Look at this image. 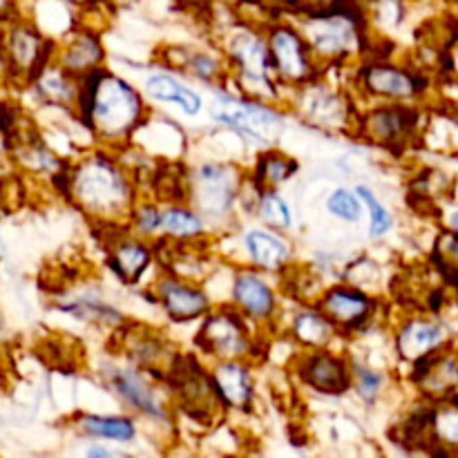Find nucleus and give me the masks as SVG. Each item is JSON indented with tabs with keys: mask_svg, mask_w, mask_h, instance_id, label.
<instances>
[{
	"mask_svg": "<svg viewBox=\"0 0 458 458\" xmlns=\"http://www.w3.org/2000/svg\"><path fill=\"white\" fill-rule=\"evenodd\" d=\"M240 191L242 174L231 164L206 161L188 173L186 201L206 222H224L235 208Z\"/></svg>",
	"mask_w": 458,
	"mask_h": 458,
	"instance_id": "nucleus-7",
	"label": "nucleus"
},
{
	"mask_svg": "<svg viewBox=\"0 0 458 458\" xmlns=\"http://www.w3.org/2000/svg\"><path fill=\"white\" fill-rule=\"evenodd\" d=\"M450 226H452V231H456V233H458V208L454 210V213H452V217H450Z\"/></svg>",
	"mask_w": 458,
	"mask_h": 458,
	"instance_id": "nucleus-44",
	"label": "nucleus"
},
{
	"mask_svg": "<svg viewBox=\"0 0 458 458\" xmlns=\"http://www.w3.org/2000/svg\"><path fill=\"white\" fill-rule=\"evenodd\" d=\"M152 295L161 311L177 325L201 320L213 309L208 293L195 284V280L177 276V273H164L152 284Z\"/></svg>",
	"mask_w": 458,
	"mask_h": 458,
	"instance_id": "nucleus-15",
	"label": "nucleus"
},
{
	"mask_svg": "<svg viewBox=\"0 0 458 458\" xmlns=\"http://www.w3.org/2000/svg\"><path fill=\"white\" fill-rule=\"evenodd\" d=\"M340 0H289V9H295L300 13L307 12H320V9L334 7Z\"/></svg>",
	"mask_w": 458,
	"mask_h": 458,
	"instance_id": "nucleus-41",
	"label": "nucleus"
},
{
	"mask_svg": "<svg viewBox=\"0 0 458 458\" xmlns=\"http://www.w3.org/2000/svg\"><path fill=\"white\" fill-rule=\"evenodd\" d=\"M106 58V47H103L98 34H94V31L89 30H79L65 40V45H63L61 49H58L56 63H61L65 70H70L72 74L83 79V76L106 67L103 65Z\"/></svg>",
	"mask_w": 458,
	"mask_h": 458,
	"instance_id": "nucleus-25",
	"label": "nucleus"
},
{
	"mask_svg": "<svg viewBox=\"0 0 458 458\" xmlns=\"http://www.w3.org/2000/svg\"><path fill=\"white\" fill-rule=\"evenodd\" d=\"M403 7L398 0H376V18L380 25L385 27H396L403 21Z\"/></svg>",
	"mask_w": 458,
	"mask_h": 458,
	"instance_id": "nucleus-40",
	"label": "nucleus"
},
{
	"mask_svg": "<svg viewBox=\"0 0 458 458\" xmlns=\"http://www.w3.org/2000/svg\"><path fill=\"white\" fill-rule=\"evenodd\" d=\"M255 213H258L259 222L273 231H289L293 226V213L284 197L277 192V188H267V191H258L255 188Z\"/></svg>",
	"mask_w": 458,
	"mask_h": 458,
	"instance_id": "nucleus-33",
	"label": "nucleus"
},
{
	"mask_svg": "<svg viewBox=\"0 0 458 458\" xmlns=\"http://www.w3.org/2000/svg\"><path fill=\"white\" fill-rule=\"evenodd\" d=\"M316 304L334 322L340 335L360 334L378 316V300L369 291L349 284V282L322 291Z\"/></svg>",
	"mask_w": 458,
	"mask_h": 458,
	"instance_id": "nucleus-12",
	"label": "nucleus"
},
{
	"mask_svg": "<svg viewBox=\"0 0 458 458\" xmlns=\"http://www.w3.org/2000/svg\"><path fill=\"white\" fill-rule=\"evenodd\" d=\"M255 3L259 4H273V3H282L284 7H289V0H255Z\"/></svg>",
	"mask_w": 458,
	"mask_h": 458,
	"instance_id": "nucleus-45",
	"label": "nucleus"
},
{
	"mask_svg": "<svg viewBox=\"0 0 458 458\" xmlns=\"http://www.w3.org/2000/svg\"><path fill=\"white\" fill-rule=\"evenodd\" d=\"M81 81H83L81 76L72 74L61 63H47L31 83L45 103L76 112L81 98Z\"/></svg>",
	"mask_w": 458,
	"mask_h": 458,
	"instance_id": "nucleus-27",
	"label": "nucleus"
},
{
	"mask_svg": "<svg viewBox=\"0 0 458 458\" xmlns=\"http://www.w3.org/2000/svg\"><path fill=\"white\" fill-rule=\"evenodd\" d=\"M298 170H300V164L293 159V157H289L286 152L268 148L264 155H259L258 164H255V168H253L250 183H253L258 191H267V188H280L282 183H286L289 179H293Z\"/></svg>",
	"mask_w": 458,
	"mask_h": 458,
	"instance_id": "nucleus-31",
	"label": "nucleus"
},
{
	"mask_svg": "<svg viewBox=\"0 0 458 458\" xmlns=\"http://www.w3.org/2000/svg\"><path fill=\"white\" fill-rule=\"evenodd\" d=\"M61 182L67 199L103 226L119 222L128 224L130 213L139 199L130 170L106 152H94L67 168Z\"/></svg>",
	"mask_w": 458,
	"mask_h": 458,
	"instance_id": "nucleus-2",
	"label": "nucleus"
},
{
	"mask_svg": "<svg viewBox=\"0 0 458 458\" xmlns=\"http://www.w3.org/2000/svg\"><path fill=\"white\" fill-rule=\"evenodd\" d=\"M231 300L246 318L253 322H271L277 311V295L273 286L255 268H242L235 273L231 286Z\"/></svg>",
	"mask_w": 458,
	"mask_h": 458,
	"instance_id": "nucleus-18",
	"label": "nucleus"
},
{
	"mask_svg": "<svg viewBox=\"0 0 458 458\" xmlns=\"http://www.w3.org/2000/svg\"><path fill=\"white\" fill-rule=\"evenodd\" d=\"M432 264L447 284L458 289V233L445 231L437 237L432 249Z\"/></svg>",
	"mask_w": 458,
	"mask_h": 458,
	"instance_id": "nucleus-35",
	"label": "nucleus"
},
{
	"mask_svg": "<svg viewBox=\"0 0 458 458\" xmlns=\"http://www.w3.org/2000/svg\"><path fill=\"white\" fill-rule=\"evenodd\" d=\"M76 428L89 438L114 443H132L137 438V425L130 416L116 414H83L76 419Z\"/></svg>",
	"mask_w": 458,
	"mask_h": 458,
	"instance_id": "nucleus-30",
	"label": "nucleus"
},
{
	"mask_svg": "<svg viewBox=\"0 0 458 458\" xmlns=\"http://www.w3.org/2000/svg\"><path fill=\"white\" fill-rule=\"evenodd\" d=\"M103 383L128 410L146 416V419L168 423L170 405L161 396L159 376L134 365H110L103 371Z\"/></svg>",
	"mask_w": 458,
	"mask_h": 458,
	"instance_id": "nucleus-9",
	"label": "nucleus"
},
{
	"mask_svg": "<svg viewBox=\"0 0 458 458\" xmlns=\"http://www.w3.org/2000/svg\"><path fill=\"white\" fill-rule=\"evenodd\" d=\"M295 376L320 396H343L352 389V360L331 349H302L295 360Z\"/></svg>",
	"mask_w": 458,
	"mask_h": 458,
	"instance_id": "nucleus-13",
	"label": "nucleus"
},
{
	"mask_svg": "<svg viewBox=\"0 0 458 458\" xmlns=\"http://www.w3.org/2000/svg\"><path fill=\"white\" fill-rule=\"evenodd\" d=\"M155 259V250L143 237L123 233L107 242V268L123 284H139Z\"/></svg>",
	"mask_w": 458,
	"mask_h": 458,
	"instance_id": "nucleus-20",
	"label": "nucleus"
},
{
	"mask_svg": "<svg viewBox=\"0 0 458 458\" xmlns=\"http://www.w3.org/2000/svg\"><path fill=\"white\" fill-rule=\"evenodd\" d=\"M352 369H353L352 389L358 394V398H360L365 405H374V403H378V398L383 396L385 387H387V378H385L383 371L356 360H352Z\"/></svg>",
	"mask_w": 458,
	"mask_h": 458,
	"instance_id": "nucleus-36",
	"label": "nucleus"
},
{
	"mask_svg": "<svg viewBox=\"0 0 458 458\" xmlns=\"http://www.w3.org/2000/svg\"><path fill=\"white\" fill-rule=\"evenodd\" d=\"M358 88L376 101L410 103L428 88V81L416 70L389 61H367L356 72Z\"/></svg>",
	"mask_w": 458,
	"mask_h": 458,
	"instance_id": "nucleus-11",
	"label": "nucleus"
},
{
	"mask_svg": "<svg viewBox=\"0 0 458 458\" xmlns=\"http://www.w3.org/2000/svg\"><path fill=\"white\" fill-rule=\"evenodd\" d=\"M116 340L121 343V356L134 367L150 371L159 378H168L173 371L174 362L179 360L182 353L170 347L168 340L159 331L146 329V327H123L116 334Z\"/></svg>",
	"mask_w": 458,
	"mask_h": 458,
	"instance_id": "nucleus-14",
	"label": "nucleus"
},
{
	"mask_svg": "<svg viewBox=\"0 0 458 458\" xmlns=\"http://www.w3.org/2000/svg\"><path fill=\"white\" fill-rule=\"evenodd\" d=\"M338 335L340 331L318 304H304L291 320V338L302 349H329Z\"/></svg>",
	"mask_w": 458,
	"mask_h": 458,
	"instance_id": "nucleus-28",
	"label": "nucleus"
},
{
	"mask_svg": "<svg viewBox=\"0 0 458 458\" xmlns=\"http://www.w3.org/2000/svg\"><path fill=\"white\" fill-rule=\"evenodd\" d=\"M416 387L432 401H443L458 387V360L452 353L441 352L416 362L411 371Z\"/></svg>",
	"mask_w": 458,
	"mask_h": 458,
	"instance_id": "nucleus-22",
	"label": "nucleus"
},
{
	"mask_svg": "<svg viewBox=\"0 0 458 458\" xmlns=\"http://www.w3.org/2000/svg\"><path fill=\"white\" fill-rule=\"evenodd\" d=\"M362 199L358 192H352L349 188H335L329 192L325 201V208L331 217L340 219L347 224H358L362 219Z\"/></svg>",
	"mask_w": 458,
	"mask_h": 458,
	"instance_id": "nucleus-39",
	"label": "nucleus"
},
{
	"mask_svg": "<svg viewBox=\"0 0 458 458\" xmlns=\"http://www.w3.org/2000/svg\"><path fill=\"white\" fill-rule=\"evenodd\" d=\"M58 307L63 309L70 316L81 318L85 322H94V325L103 327H121L125 325V318L119 309L112 307L106 298L97 293L88 295H74V298H67L65 302H61Z\"/></svg>",
	"mask_w": 458,
	"mask_h": 458,
	"instance_id": "nucleus-32",
	"label": "nucleus"
},
{
	"mask_svg": "<svg viewBox=\"0 0 458 458\" xmlns=\"http://www.w3.org/2000/svg\"><path fill=\"white\" fill-rule=\"evenodd\" d=\"M244 249L250 264L267 273L284 271L293 259L291 244L273 228H250L244 235Z\"/></svg>",
	"mask_w": 458,
	"mask_h": 458,
	"instance_id": "nucleus-23",
	"label": "nucleus"
},
{
	"mask_svg": "<svg viewBox=\"0 0 458 458\" xmlns=\"http://www.w3.org/2000/svg\"><path fill=\"white\" fill-rule=\"evenodd\" d=\"M161 217H164V208H159L152 201L137 199V204H134L132 213L128 217V231L132 235L143 237V240L161 237Z\"/></svg>",
	"mask_w": 458,
	"mask_h": 458,
	"instance_id": "nucleus-37",
	"label": "nucleus"
},
{
	"mask_svg": "<svg viewBox=\"0 0 458 458\" xmlns=\"http://www.w3.org/2000/svg\"><path fill=\"white\" fill-rule=\"evenodd\" d=\"M447 329L429 318H407L394 335L396 353L401 360L416 365L423 358L441 352L445 347Z\"/></svg>",
	"mask_w": 458,
	"mask_h": 458,
	"instance_id": "nucleus-19",
	"label": "nucleus"
},
{
	"mask_svg": "<svg viewBox=\"0 0 458 458\" xmlns=\"http://www.w3.org/2000/svg\"><path fill=\"white\" fill-rule=\"evenodd\" d=\"M88 456H103V458H110V456H119L116 452L107 450V447H92V450L85 452Z\"/></svg>",
	"mask_w": 458,
	"mask_h": 458,
	"instance_id": "nucleus-42",
	"label": "nucleus"
},
{
	"mask_svg": "<svg viewBox=\"0 0 458 458\" xmlns=\"http://www.w3.org/2000/svg\"><path fill=\"white\" fill-rule=\"evenodd\" d=\"M295 92H298L295 107L307 123L325 130H343L356 123L358 114L353 116L347 97H343L338 89L329 88L327 83H320V76Z\"/></svg>",
	"mask_w": 458,
	"mask_h": 458,
	"instance_id": "nucleus-16",
	"label": "nucleus"
},
{
	"mask_svg": "<svg viewBox=\"0 0 458 458\" xmlns=\"http://www.w3.org/2000/svg\"><path fill=\"white\" fill-rule=\"evenodd\" d=\"M298 30L320 65H343L367 49V25L358 4L340 0L334 7L307 12Z\"/></svg>",
	"mask_w": 458,
	"mask_h": 458,
	"instance_id": "nucleus-3",
	"label": "nucleus"
},
{
	"mask_svg": "<svg viewBox=\"0 0 458 458\" xmlns=\"http://www.w3.org/2000/svg\"><path fill=\"white\" fill-rule=\"evenodd\" d=\"M347 3H353V4H356V3H358V0H347Z\"/></svg>",
	"mask_w": 458,
	"mask_h": 458,
	"instance_id": "nucleus-47",
	"label": "nucleus"
},
{
	"mask_svg": "<svg viewBox=\"0 0 458 458\" xmlns=\"http://www.w3.org/2000/svg\"><path fill=\"white\" fill-rule=\"evenodd\" d=\"M213 119L264 148H271L286 128L284 116L276 110L273 103L255 101L240 92L231 94L228 89H217Z\"/></svg>",
	"mask_w": 458,
	"mask_h": 458,
	"instance_id": "nucleus-5",
	"label": "nucleus"
},
{
	"mask_svg": "<svg viewBox=\"0 0 458 458\" xmlns=\"http://www.w3.org/2000/svg\"><path fill=\"white\" fill-rule=\"evenodd\" d=\"M255 322L235 304L210 309L197 329L195 347L213 360H249L255 352Z\"/></svg>",
	"mask_w": 458,
	"mask_h": 458,
	"instance_id": "nucleus-4",
	"label": "nucleus"
},
{
	"mask_svg": "<svg viewBox=\"0 0 458 458\" xmlns=\"http://www.w3.org/2000/svg\"><path fill=\"white\" fill-rule=\"evenodd\" d=\"M217 3H226V4H235V3H240V0H217Z\"/></svg>",
	"mask_w": 458,
	"mask_h": 458,
	"instance_id": "nucleus-46",
	"label": "nucleus"
},
{
	"mask_svg": "<svg viewBox=\"0 0 458 458\" xmlns=\"http://www.w3.org/2000/svg\"><path fill=\"white\" fill-rule=\"evenodd\" d=\"M450 63H452V70H454L456 72V74H458V49H454V52H452V58H450Z\"/></svg>",
	"mask_w": 458,
	"mask_h": 458,
	"instance_id": "nucleus-43",
	"label": "nucleus"
},
{
	"mask_svg": "<svg viewBox=\"0 0 458 458\" xmlns=\"http://www.w3.org/2000/svg\"><path fill=\"white\" fill-rule=\"evenodd\" d=\"M141 88L148 98L168 103V106H177L186 116H197L204 110L201 94L188 83L179 81L174 74H170V72H155V74L146 76Z\"/></svg>",
	"mask_w": 458,
	"mask_h": 458,
	"instance_id": "nucleus-26",
	"label": "nucleus"
},
{
	"mask_svg": "<svg viewBox=\"0 0 458 458\" xmlns=\"http://www.w3.org/2000/svg\"><path fill=\"white\" fill-rule=\"evenodd\" d=\"M3 45L9 67H12V79L21 76V79L34 81L36 74L47 63H52L54 43L30 25L13 27Z\"/></svg>",
	"mask_w": 458,
	"mask_h": 458,
	"instance_id": "nucleus-17",
	"label": "nucleus"
},
{
	"mask_svg": "<svg viewBox=\"0 0 458 458\" xmlns=\"http://www.w3.org/2000/svg\"><path fill=\"white\" fill-rule=\"evenodd\" d=\"M173 54L174 56L168 61V67L183 72L191 79H197L208 85H219L231 79V63L224 56L222 49L217 52V49L177 47L173 49Z\"/></svg>",
	"mask_w": 458,
	"mask_h": 458,
	"instance_id": "nucleus-24",
	"label": "nucleus"
},
{
	"mask_svg": "<svg viewBox=\"0 0 458 458\" xmlns=\"http://www.w3.org/2000/svg\"><path fill=\"white\" fill-rule=\"evenodd\" d=\"M267 40L277 83L298 89L320 76V63L313 56L311 47H309L302 31L298 30V25H286V22L268 25Z\"/></svg>",
	"mask_w": 458,
	"mask_h": 458,
	"instance_id": "nucleus-8",
	"label": "nucleus"
},
{
	"mask_svg": "<svg viewBox=\"0 0 458 458\" xmlns=\"http://www.w3.org/2000/svg\"><path fill=\"white\" fill-rule=\"evenodd\" d=\"M165 385L173 389L179 410L195 423L215 425V420L226 410L215 387L210 369L201 367L197 358L179 356L165 378Z\"/></svg>",
	"mask_w": 458,
	"mask_h": 458,
	"instance_id": "nucleus-6",
	"label": "nucleus"
},
{
	"mask_svg": "<svg viewBox=\"0 0 458 458\" xmlns=\"http://www.w3.org/2000/svg\"><path fill=\"white\" fill-rule=\"evenodd\" d=\"M208 369L224 407L231 411H249L255 398V378L246 360H215Z\"/></svg>",
	"mask_w": 458,
	"mask_h": 458,
	"instance_id": "nucleus-21",
	"label": "nucleus"
},
{
	"mask_svg": "<svg viewBox=\"0 0 458 458\" xmlns=\"http://www.w3.org/2000/svg\"><path fill=\"white\" fill-rule=\"evenodd\" d=\"M356 192L362 199V204L367 206V213H369V235L376 237V240L387 235L394 228V215L389 213L387 206H385L383 201L378 199V195H376L369 186H365V183L356 186Z\"/></svg>",
	"mask_w": 458,
	"mask_h": 458,
	"instance_id": "nucleus-38",
	"label": "nucleus"
},
{
	"mask_svg": "<svg viewBox=\"0 0 458 458\" xmlns=\"http://www.w3.org/2000/svg\"><path fill=\"white\" fill-rule=\"evenodd\" d=\"M419 112L410 103L378 101L365 114L356 116L353 134L371 146L401 152L414 137Z\"/></svg>",
	"mask_w": 458,
	"mask_h": 458,
	"instance_id": "nucleus-10",
	"label": "nucleus"
},
{
	"mask_svg": "<svg viewBox=\"0 0 458 458\" xmlns=\"http://www.w3.org/2000/svg\"><path fill=\"white\" fill-rule=\"evenodd\" d=\"M206 235V219L188 201H173L164 208L161 237L174 244H195Z\"/></svg>",
	"mask_w": 458,
	"mask_h": 458,
	"instance_id": "nucleus-29",
	"label": "nucleus"
},
{
	"mask_svg": "<svg viewBox=\"0 0 458 458\" xmlns=\"http://www.w3.org/2000/svg\"><path fill=\"white\" fill-rule=\"evenodd\" d=\"M79 119L92 137L106 146L121 148L132 141L146 125L148 106L141 89L107 67L83 76L81 81Z\"/></svg>",
	"mask_w": 458,
	"mask_h": 458,
	"instance_id": "nucleus-1",
	"label": "nucleus"
},
{
	"mask_svg": "<svg viewBox=\"0 0 458 458\" xmlns=\"http://www.w3.org/2000/svg\"><path fill=\"white\" fill-rule=\"evenodd\" d=\"M429 441L443 447H458V405L447 398L434 401L428 410Z\"/></svg>",
	"mask_w": 458,
	"mask_h": 458,
	"instance_id": "nucleus-34",
	"label": "nucleus"
}]
</instances>
